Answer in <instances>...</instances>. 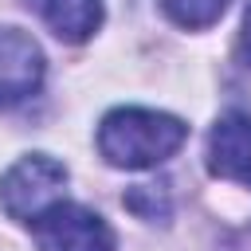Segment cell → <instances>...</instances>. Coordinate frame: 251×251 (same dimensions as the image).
<instances>
[{
	"label": "cell",
	"mask_w": 251,
	"mask_h": 251,
	"mask_svg": "<svg viewBox=\"0 0 251 251\" xmlns=\"http://www.w3.org/2000/svg\"><path fill=\"white\" fill-rule=\"evenodd\" d=\"M188 137V126L161 110L118 106L98 126V153L114 169H153L173 157Z\"/></svg>",
	"instance_id": "1"
},
{
	"label": "cell",
	"mask_w": 251,
	"mask_h": 251,
	"mask_svg": "<svg viewBox=\"0 0 251 251\" xmlns=\"http://www.w3.org/2000/svg\"><path fill=\"white\" fill-rule=\"evenodd\" d=\"M67 184V169L47 157V153H31V157H20L4 176H0V208L20 220V224H31L39 212H47L59 192Z\"/></svg>",
	"instance_id": "2"
},
{
	"label": "cell",
	"mask_w": 251,
	"mask_h": 251,
	"mask_svg": "<svg viewBox=\"0 0 251 251\" xmlns=\"http://www.w3.org/2000/svg\"><path fill=\"white\" fill-rule=\"evenodd\" d=\"M31 235L39 251H118L110 224L71 200H55L47 212L31 220Z\"/></svg>",
	"instance_id": "3"
},
{
	"label": "cell",
	"mask_w": 251,
	"mask_h": 251,
	"mask_svg": "<svg viewBox=\"0 0 251 251\" xmlns=\"http://www.w3.org/2000/svg\"><path fill=\"white\" fill-rule=\"evenodd\" d=\"M43 82V51L31 35L0 27V110L20 106Z\"/></svg>",
	"instance_id": "4"
},
{
	"label": "cell",
	"mask_w": 251,
	"mask_h": 251,
	"mask_svg": "<svg viewBox=\"0 0 251 251\" xmlns=\"http://www.w3.org/2000/svg\"><path fill=\"white\" fill-rule=\"evenodd\" d=\"M208 173L251 188V118L224 114L208 133Z\"/></svg>",
	"instance_id": "5"
},
{
	"label": "cell",
	"mask_w": 251,
	"mask_h": 251,
	"mask_svg": "<svg viewBox=\"0 0 251 251\" xmlns=\"http://www.w3.org/2000/svg\"><path fill=\"white\" fill-rule=\"evenodd\" d=\"M43 16L59 39L82 43L102 24V0H43Z\"/></svg>",
	"instance_id": "6"
},
{
	"label": "cell",
	"mask_w": 251,
	"mask_h": 251,
	"mask_svg": "<svg viewBox=\"0 0 251 251\" xmlns=\"http://www.w3.org/2000/svg\"><path fill=\"white\" fill-rule=\"evenodd\" d=\"M231 0H161L165 16L176 24V27H188V31H200V27H212L224 12H227Z\"/></svg>",
	"instance_id": "7"
},
{
	"label": "cell",
	"mask_w": 251,
	"mask_h": 251,
	"mask_svg": "<svg viewBox=\"0 0 251 251\" xmlns=\"http://www.w3.org/2000/svg\"><path fill=\"white\" fill-rule=\"evenodd\" d=\"M126 208L137 212L141 220H157V216L165 220L169 216V192H165V184H137L126 192Z\"/></svg>",
	"instance_id": "8"
},
{
	"label": "cell",
	"mask_w": 251,
	"mask_h": 251,
	"mask_svg": "<svg viewBox=\"0 0 251 251\" xmlns=\"http://www.w3.org/2000/svg\"><path fill=\"white\" fill-rule=\"evenodd\" d=\"M239 59L251 67V8L243 12V31H239Z\"/></svg>",
	"instance_id": "9"
}]
</instances>
